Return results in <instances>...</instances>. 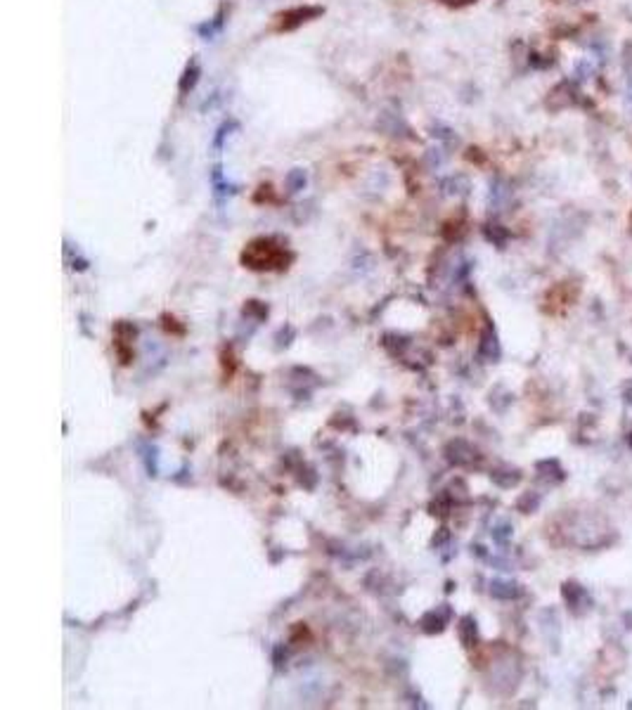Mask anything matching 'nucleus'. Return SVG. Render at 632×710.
<instances>
[{
	"mask_svg": "<svg viewBox=\"0 0 632 710\" xmlns=\"http://www.w3.org/2000/svg\"><path fill=\"white\" fill-rule=\"evenodd\" d=\"M317 15H322V8H312V5H303V8L284 10V12H279V15L275 17L277 31H294V29L301 27V24L310 22V19H315Z\"/></svg>",
	"mask_w": 632,
	"mask_h": 710,
	"instance_id": "1",
	"label": "nucleus"
},
{
	"mask_svg": "<svg viewBox=\"0 0 632 710\" xmlns=\"http://www.w3.org/2000/svg\"><path fill=\"white\" fill-rule=\"evenodd\" d=\"M564 599H566V604L571 606V611H576V613H585L592 608V594L587 592L583 585H578V582H566Z\"/></svg>",
	"mask_w": 632,
	"mask_h": 710,
	"instance_id": "2",
	"label": "nucleus"
},
{
	"mask_svg": "<svg viewBox=\"0 0 632 710\" xmlns=\"http://www.w3.org/2000/svg\"><path fill=\"white\" fill-rule=\"evenodd\" d=\"M197 79H199V67H197L195 62H192V65H190L187 69H185V74H183V81H180V91L185 93V91H187V88H195Z\"/></svg>",
	"mask_w": 632,
	"mask_h": 710,
	"instance_id": "3",
	"label": "nucleus"
},
{
	"mask_svg": "<svg viewBox=\"0 0 632 710\" xmlns=\"http://www.w3.org/2000/svg\"><path fill=\"white\" fill-rule=\"evenodd\" d=\"M592 74H595V67H592L590 62H580L576 67V81H587Z\"/></svg>",
	"mask_w": 632,
	"mask_h": 710,
	"instance_id": "4",
	"label": "nucleus"
},
{
	"mask_svg": "<svg viewBox=\"0 0 632 710\" xmlns=\"http://www.w3.org/2000/svg\"><path fill=\"white\" fill-rule=\"evenodd\" d=\"M443 3H448V5H469V3H474V0H443Z\"/></svg>",
	"mask_w": 632,
	"mask_h": 710,
	"instance_id": "5",
	"label": "nucleus"
},
{
	"mask_svg": "<svg viewBox=\"0 0 632 710\" xmlns=\"http://www.w3.org/2000/svg\"><path fill=\"white\" fill-rule=\"evenodd\" d=\"M628 102H630V107H632V86H630V91H628Z\"/></svg>",
	"mask_w": 632,
	"mask_h": 710,
	"instance_id": "6",
	"label": "nucleus"
}]
</instances>
